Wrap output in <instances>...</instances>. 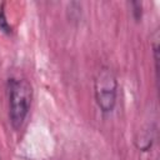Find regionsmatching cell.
<instances>
[{
    "label": "cell",
    "mask_w": 160,
    "mask_h": 160,
    "mask_svg": "<svg viewBox=\"0 0 160 160\" xmlns=\"http://www.w3.org/2000/svg\"><path fill=\"white\" fill-rule=\"evenodd\" d=\"M8 90L10 121L14 129H19L29 112L32 99V88L25 79H9Z\"/></svg>",
    "instance_id": "obj_1"
},
{
    "label": "cell",
    "mask_w": 160,
    "mask_h": 160,
    "mask_svg": "<svg viewBox=\"0 0 160 160\" xmlns=\"http://www.w3.org/2000/svg\"><path fill=\"white\" fill-rule=\"evenodd\" d=\"M95 99L98 106L102 112L112 111L116 102V91H118V80L112 70L108 66H102L94 81Z\"/></svg>",
    "instance_id": "obj_2"
},
{
    "label": "cell",
    "mask_w": 160,
    "mask_h": 160,
    "mask_svg": "<svg viewBox=\"0 0 160 160\" xmlns=\"http://www.w3.org/2000/svg\"><path fill=\"white\" fill-rule=\"evenodd\" d=\"M152 139L154 138H152L151 130H144V131H141L138 135L136 140H135L136 148L140 149L141 151H148L151 148V145H152Z\"/></svg>",
    "instance_id": "obj_3"
},
{
    "label": "cell",
    "mask_w": 160,
    "mask_h": 160,
    "mask_svg": "<svg viewBox=\"0 0 160 160\" xmlns=\"http://www.w3.org/2000/svg\"><path fill=\"white\" fill-rule=\"evenodd\" d=\"M0 30L5 34H10L11 32V26L9 25L6 16H5V11H4V4H1L0 6Z\"/></svg>",
    "instance_id": "obj_4"
},
{
    "label": "cell",
    "mask_w": 160,
    "mask_h": 160,
    "mask_svg": "<svg viewBox=\"0 0 160 160\" xmlns=\"http://www.w3.org/2000/svg\"><path fill=\"white\" fill-rule=\"evenodd\" d=\"M131 6H132L134 19L136 21H139L141 19V15H142V4L140 1H131Z\"/></svg>",
    "instance_id": "obj_5"
},
{
    "label": "cell",
    "mask_w": 160,
    "mask_h": 160,
    "mask_svg": "<svg viewBox=\"0 0 160 160\" xmlns=\"http://www.w3.org/2000/svg\"><path fill=\"white\" fill-rule=\"evenodd\" d=\"M0 160H1V159H0Z\"/></svg>",
    "instance_id": "obj_6"
}]
</instances>
